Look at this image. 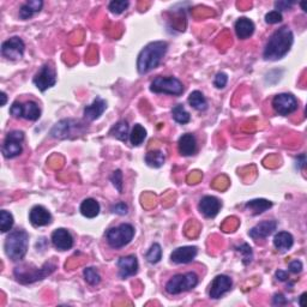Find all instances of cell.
Returning a JSON list of instances; mask_svg holds the SVG:
<instances>
[{"mask_svg": "<svg viewBox=\"0 0 307 307\" xmlns=\"http://www.w3.org/2000/svg\"><path fill=\"white\" fill-rule=\"evenodd\" d=\"M294 42V35L288 27H282L271 35L265 45L263 57L265 60H278L288 54Z\"/></svg>", "mask_w": 307, "mask_h": 307, "instance_id": "6da1fadb", "label": "cell"}, {"mask_svg": "<svg viewBox=\"0 0 307 307\" xmlns=\"http://www.w3.org/2000/svg\"><path fill=\"white\" fill-rule=\"evenodd\" d=\"M168 51L166 41H154L143 48L137 59V70L139 75H145L160 65V62Z\"/></svg>", "mask_w": 307, "mask_h": 307, "instance_id": "7a4b0ae2", "label": "cell"}, {"mask_svg": "<svg viewBox=\"0 0 307 307\" xmlns=\"http://www.w3.org/2000/svg\"><path fill=\"white\" fill-rule=\"evenodd\" d=\"M55 269H57V265L52 261H47L41 268L31 267V265H20V267L15 269L13 274H15V277L19 283L30 284L34 282L45 280L47 276L54 273Z\"/></svg>", "mask_w": 307, "mask_h": 307, "instance_id": "3957f363", "label": "cell"}, {"mask_svg": "<svg viewBox=\"0 0 307 307\" xmlns=\"http://www.w3.org/2000/svg\"><path fill=\"white\" fill-rule=\"evenodd\" d=\"M28 246H29V235L26 230L22 229L13 230L10 233L4 244L6 256L13 261L23 259L27 254Z\"/></svg>", "mask_w": 307, "mask_h": 307, "instance_id": "277c9868", "label": "cell"}, {"mask_svg": "<svg viewBox=\"0 0 307 307\" xmlns=\"http://www.w3.org/2000/svg\"><path fill=\"white\" fill-rule=\"evenodd\" d=\"M86 125L75 119H62L52 127L51 136L57 139H73L84 135Z\"/></svg>", "mask_w": 307, "mask_h": 307, "instance_id": "5b68a950", "label": "cell"}, {"mask_svg": "<svg viewBox=\"0 0 307 307\" xmlns=\"http://www.w3.org/2000/svg\"><path fill=\"white\" fill-rule=\"evenodd\" d=\"M135 236V228L128 223H121L120 226L108 229L106 238L108 245L113 249H121L128 245Z\"/></svg>", "mask_w": 307, "mask_h": 307, "instance_id": "8992f818", "label": "cell"}, {"mask_svg": "<svg viewBox=\"0 0 307 307\" xmlns=\"http://www.w3.org/2000/svg\"><path fill=\"white\" fill-rule=\"evenodd\" d=\"M198 284V276L194 273L178 274L173 276L166 284V292L168 294L178 295L196 288Z\"/></svg>", "mask_w": 307, "mask_h": 307, "instance_id": "52a82bcc", "label": "cell"}, {"mask_svg": "<svg viewBox=\"0 0 307 307\" xmlns=\"http://www.w3.org/2000/svg\"><path fill=\"white\" fill-rule=\"evenodd\" d=\"M150 90L155 94H168L179 96L184 93V85L176 77L159 76L150 84Z\"/></svg>", "mask_w": 307, "mask_h": 307, "instance_id": "ba28073f", "label": "cell"}, {"mask_svg": "<svg viewBox=\"0 0 307 307\" xmlns=\"http://www.w3.org/2000/svg\"><path fill=\"white\" fill-rule=\"evenodd\" d=\"M10 114L13 118L17 119H27L30 121H36L40 119L41 117V109L38 107V104L34 101H28V102H16L12 103L11 108H10Z\"/></svg>", "mask_w": 307, "mask_h": 307, "instance_id": "9c48e42d", "label": "cell"}, {"mask_svg": "<svg viewBox=\"0 0 307 307\" xmlns=\"http://www.w3.org/2000/svg\"><path fill=\"white\" fill-rule=\"evenodd\" d=\"M23 141H24V132L19 130L9 132L2 146V152L3 155H4V158L15 159L17 156H19L23 150V146H22Z\"/></svg>", "mask_w": 307, "mask_h": 307, "instance_id": "30bf717a", "label": "cell"}, {"mask_svg": "<svg viewBox=\"0 0 307 307\" xmlns=\"http://www.w3.org/2000/svg\"><path fill=\"white\" fill-rule=\"evenodd\" d=\"M33 83L40 92H46L57 83V73L55 69L51 64H45L41 66L38 72L34 76Z\"/></svg>", "mask_w": 307, "mask_h": 307, "instance_id": "8fae6325", "label": "cell"}, {"mask_svg": "<svg viewBox=\"0 0 307 307\" xmlns=\"http://www.w3.org/2000/svg\"><path fill=\"white\" fill-rule=\"evenodd\" d=\"M24 51H26V45L23 40L18 36L10 37L2 45V54L9 60H19L23 57Z\"/></svg>", "mask_w": 307, "mask_h": 307, "instance_id": "7c38bea8", "label": "cell"}, {"mask_svg": "<svg viewBox=\"0 0 307 307\" xmlns=\"http://www.w3.org/2000/svg\"><path fill=\"white\" fill-rule=\"evenodd\" d=\"M273 107L280 115H289L298 109V100L292 94H278L274 97Z\"/></svg>", "mask_w": 307, "mask_h": 307, "instance_id": "4fadbf2b", "label": "cell"}, {"mask_svg": "<svg viewBox=\"0 0 307 307\" xmlns=\"http://www.w3.org/2000/svg\"><path fill=\"white\" fill-rule=\"evenodd\" d=\"M233 282L232 278L227 275H218L216 276L211 282L210 291H209V296L211 299H220L226 293H228L232 289Z\"/></svg>", "mask_w": 307, "mask_h": 307, "instance_id": "5bb4252c", "label": "cell"}, {"mask_svg": "<svg viewBox=\"0 0 307 307\" xmlns=\"http://www.w3.org/2000/svg\"><path fill=\"white\" fill-rule=\"evenodd\" d=\"M52 244L59 251H68L73 247V236L68 229L58 228L52 233Z\"/></svg>", "mask_w": 307, "mask_h": 307, "instance_id": "9a60e30c", "label": "cell"}, {"mask_svg": "<svg viewBox=\"0 0 307 307\" xmlns=\"http://www.w3.org/2000/svg\"><path fill=\"white\" fill-rule=\"evenodd\" d=\"M198 249L196 246L178 247L170 254V260L174 264H188L197 257Z\"/></svg>", "mask_w": 307, "mask_h": 307, "instance_id": "2e32d148", "label": "cell"}, {"mask_svg": "<svg viewBox=\"0 0 307 307\" xmlns=\"http://www.w3.org/2000/svg\"><path fill=\"white\" fill-rule=\"evenodd\" d=\"M118 268H119V276L125 280V278L135 276L138 271V260L136 256H126L121 257L118 260Z\"/></svg>", "mask_w": 307, "mask_h": 307, "instance_id": "e0dca14e", "label": "cell"}, {"mask_svg": "<svg viewBox=\"0 0 307 307\" xmlns=\"http://www.w3.org/2000/svg\"><path fill=\"white\" fill-rule=\"evenodd\" d=\"M29 221L34 227H45L52 222V215L42 205H35L29 212Z\"/></svg>", "mask_w": 307, "mask_h": 307, "instance_id": "ac0fdd59", "label": "cell"}, {"mask_svg": "<svg viewBox=\"0 0 307 307\" xmlns=\"http://www.w3.org/2000/svg\"><path fill=\"white\" fill-rule=\"evenodd\" d=\"M276 228H277V222L274 221V220H270V221H263L254 226L253 228H251L249 232V235L254 240L267 239L269 235L273 234L275 230H276Z\"/></svg>", "mask_w": 307, "mask_h": 307, "instance_id": "d6986e66", "label": "cell"}, {"mask_svg": "<svg viewBox=\"0 0 307 307\" xmlns=\"http://www.w3.org/2000/svg\"><path fill=\"white\" fill-rule=\"evenodd\" d=\"M221 207H222V203L217 200V198L214 196H205L201 200L198 209H200V211L205 216V217L212 218L218 214Z\"/></svg>", "mask_w": 307, "mask_h": 307, "instance_id": "ffe728a7", "label": "cell"}, {"mask_svg": "<svg viewBox=\"0 0 307 307\" xmlns=\"http://www.w3.org/2000/svg\"><path fill=\"white\" fill-rule=\"evenodd\" d=\"M107 109V102L102 97L96 96V99L93 101L92 104L85 106L84 108V118L88 121L97 120Z\"/></svg>", "mask_w": 307, "mask_h": 307, "instance_id": "44dd1931", "label": "cell"}, {"mask_svg": "<svg viewBox=\"0 0 307 307\" xmlns=\"http://www.w3.org/2000/svg\"><path fill=\"white\" fill-rule=\"evenodd\" d=\"M179 152L183 156H192L197 152V141L192 134H185L179 138L178 142Z\"/></svg>", "mask_w": 307, "mask_h": 307, "instance_id": "7402d4cb", "label": "cell"}, {"mask_svg": "<svg viewBox=\"0 0 307 307\" xmlns=\"http://www.w3.org/2000/svg\"><path fill=\"white\" fill-rule=\"evenodd\" d=\"M234 28L236 36H238L240 40H246V38L252 36L254 29H256L254 23L251 19L246 18V17H242V18L236 20Z\"/></svg>", "mask_w": 307, "mask_h": 307, "instance_id": "603a6c76", "label": "cell"}, {"mask_svg": "<svg viewBox=\"0 0 307 307\" xmlns=\"http://www.w3.org/2000/svg\"><path fill=\"white\" fill-rule=\"evenodd\" d=\"M43 6L42 0H30L23 4L19 9V18L27 20L41 11Z\"/></svg>", "mask_w": 307, "mask_h": 307, "instance_id": "cb8c5ba5", "label": "cell"}, {"mask_svg": "<svg viewBox=\"0 0 307 307\" xmlns=\"http://www.w3.org/2000/svg\"><path fill=\"white\" fill-rule=\"evenodd\" d=\"M100 204L99 202L94 198H86L82 202L79 210H81L82 215L86 218H94L100 214Z\"/></svg>", "mask_w": 307, "mask_h": 307, "instance_id": "d4e9b609", "label": "cell"}, {"mask_svg": "<svg viewBox=\"0 0 307 307\" xmlns=\"http://www.w3.org/2000/svg\"><path fill=\"white\" fill-rule=\"evenodd\" d=\"M293 244H294V238H293V235L288 232L277 233L274 238V246L276 247L278 251H281V252L291 250Z\"/></svg>", "mask_w": 307, "mask_h": 307, "instance_id": "484cf974", "label": "cell"}, {"mask_svg": "<svg viewBox=\"0 0 307 307\" xmlns=\"http://www.w3.org/2000/svg\"><path fill=\"white\" fill-rule=\"evenodd\" d=\"M245 207L247 209H250L252 211L253 215H260L263 214L264 211H267L268 209H270L273 207V203L268 200H263V198H258V200H252L249 201L245 204Z\"/></svg>", "mask_w": 307, "mask_h": 307, "instance_id": "4316f807", "label": "cell"}, {"mask_svg": "<svg viewBox=\"0 0 307 307\" xmlns=\"http://www.w3.org/2000/svg\"><path fill=\"white\" fill-rule=\"evenodd\" d=\"M109 135L112 136V137L119 139V141H121V142H126L128 137H130V134H128L127 121H125V120L118 121V123L113 125V127L111 128Z\"/></svg>", "mask_w": 307, "mask_h": 307, "instance_id": "83f0119b", "label": "cell"}, {"mask_svg": "<svg viewBox=\"0 0 307 307\" xmlns=\"http://www.w3.org/2000/svg\"><path fill=\"white\" fill-rule=\"evenodd\" d=\"M166 161V156L161 150H150L145 155L146 165L152 168H160Z\"/></svg>", "mask_w": 307, "mask_h": 307, "instance_id": "f1b7e54d", "label": "cell"}, {"mask_svg": "<svg viewBox=\"0 0 307 307\" xmlns=\"http://www.w3.org/2000/svg\"><path fill=\"white\" fill-rule=\"evenodd\" d=\"M188 103L196 111L203 112L208 108V101L200 90H194V92L190 94V96H188Z\"/></svg>", "mask_w": 307, "mask_h": 307, "instance_id": "f546056e", "label": "cell"}, {"mask_svg": "<svg viewBox=\"0 0 307 307\" xmlns=\"http://www.w3.org/2000/svg\"><path fill=\"white\" fill-rule=\"evenodd\" d=\"M172 117L178 124H183V125L190 123L191 120V115L186 109H185L184 104H177V106L173 107Z\"/></svg>", "mask_w": 307, "mask_h": 307, "instance_id": "4dcf8cb0", "label": "cell"}, {"mask_svg": "<svg viewBox=\"0 0 307 307\" xmlns=\"http://www.w3.org/2000/svg\"><path fill=\"white\" fill-rule=\"evenodd\" d=\"M146 137V131L145 128L142 126V125L136 124L134 128H132L131 134H130V142L131 144L134 146H138L141 145L143 142H144V139Z\"/></svg>", "mask_w": 307, "mask_h": 307, "instance_id": "1f68e13d", "label": "cell"}, {"mask_svg": "<svg viewBox=\"0 0 307 307\" xmlns=\"http://www.w3.org/2000/svg\"><path fill=\"white\" fill-rule=\"evenodd\" d=\"M162 258V249L159 244H154L150 247L148 252L145 254V259L149 261L150 264H158Z\"/></svg>", "mask_w": 307, "mask_h": 307, "instance_id": "d6a6232c", "label": "cell"}, {"mask_svg": "<svg viewBox=\"0 0 307 307\" xmlns=\"http://www.w3.org/2000/svg\"><path fill=\"white\" fill-rule=\"evenodd\" d=\"M13 216L11 212L2 210L0 211V230L2 233H8L9 230H11L13 227Z\"/></svg>", "mask_w": 307, "mask_h": 307, "instance_id": "836d02e7", "label": "cell"}, {"mask_svg": "<svg viewBox=\"0 0 307 307\" xmlns=\"http://www.w3.org/2000/svg\"><path fill=\"white\" fill-rule=\"evenodd\" d=\"M83 275H84L85 282L90 286H96L101 282V276L95 268H85L84 271H83Z\"/></svg>", "mask_w": 307, "mask_h": 307, "instance_id": "e575fe53", "label": "cell"}, {"mask_svg": "<svg viewBox=\"0 0 307 307\" xmlns=\"http://www.w3.org/2000/svg\"><path fill=\"white\" fill-rule=\"evenodd\" d=\"M128 5H130V3L125 2V0H113L108 5V10L113 15H120V13H123L128 8Z\"/></svg>", "mask_w": 307, "mask_h": 307, "instance_id": "d590c367", "label": "cell"}, {"mask_svg": "<svg viewBox=\"0 0 307 307\" xmlns=\"http://www.w3.org/2000/svg\"><path fill=\"white\" fill-rule=\"evenodd\" d=\"M235 250H236V252H239L240 254H242L244 265L250 264L251 261H252L253 253H252V249H251L250 245H247V244H243L242 246L236 247Z\"/></svg>", "mask_w": 307, "mask_h": 307, "instance_id": "8d00e7d4", "label": "cell"}, {"mask_svg": "<svg viewBox=\"0 0 307 307\" xmlns=\"http://www.w3.org/2000/svg\"><path fill=\"white\" fill-rule=\"evenodd\" d=\"M111 181L113 183L114 187L117 188L119 193H123V173L120 169L114 170L111 177Z\"/></svg>", "mask_w": 307, "mask_h": 307, "instance_id": "74e56055", "label": "cell"}, {"mask_svg": "<svg viewBox=\"0 0 307 307\" xmlns=\"http://www.w3.org/2000/svg\"><path fill=\"white\" fill-rule=\"evenodd\" d=\"M228 82V76L225 72H218L214 79V85L217 89H223Z\"/></svg>", "mask_w": 307, "mask_h": 307, "instance_id": "f35d334b", "label": "cell"}, {"mask_svg": "<svg viewBox=\"0 0 307 307\" xmlns=\"http://www.w3.org/2000/svg\"><path fill=\"white\" fill-rule=\"evenodd\" d=\"M265 22L268 24H276L282 22V13L278 11H270L265 15Z\"/></svg>", "mask_w": 307, "mask_h": 307, "instance_id": "ab89813d", "label": "cell"}, {"mask_svg": "<svg viewBox=\"0 0 307 307\" xmlns=\"http://www.w3.org/2000/svg\"><path fill=\"white\" fill-rule=\"evenodd\" d=\"M111 210H112V212H114V214H117V215H126L128 208H127V205L124 203V202H119V203L114 204L113 207L111 208Z\"/></svg>", "mask_w": 307, "mask_h": 307, "instance_id": "60d3db41", "label": "cell"}, {"mask_svg": "<svg viewBox=\"0 0 307 307\" xmlns=\"http://www.w3.org/2000/svg\"><path fill=\"white\" fill-rule=\"evenodd\" d=\"M293 5H295V2H276L275 3V11H286V10L291 9Z\"/></svg>", "mask_w": 307, "mask_h": 307, "instance_id": "b9f144b4", "label": "cell"}, {"mask_svg": "<svg viewBox=\"0 0 307 307\" xmlns=\"http://www.w3.org/2000/svg\"><path fill=\"white\" fill-rule=\"evenodd\" d=\"M288 268H289V271H291V273L299 274V273H301V271H302L303 267H302V263L300 260H293V261H291V263H289Z\"/></svg>", "mask_w": 307, "mask_h": 307, "instance_id": "7bdbcfd3", "label": "cell"}, {"mask_svg": "<svg viewBox=\"0 0 307 307\" xmlns=\"http://www.w3.org/2000/svg\"><path fill=\"white\" fill-rule=\"evenodd\" d=\"M288 300L284 298L283 294H275L273 298V305L275 306H281V305H287Z\"/></svg>", "mask_w": 307, "mask_h": 307, "instance_id": "ee69618b", "label": "cell"}, {"mask_svg": "<svg viewBox=\"0 0 307 307\" xmlns=\"http://www.w3.org/2000/svg\"><path fill=\"white\" fill-rule=\"evenodd\" d=\"M276 278L278 281L284 282V281L289 280V275H288V273H286V271H283V270H277L276 271Z\"/></svg>", "mask_w": 307, "mask_h": 307, "instance_id": "f6af8a7d", "label": "cell"}, {"mask_svg": "<svg viewBox=\"0 0 307 307\" xmlns=\"http://www.w3.org/2000/svg\"><path fill=\"white\" fill-rule=\"evenodd\" d=\"M305 163H306V158L305 155H300L298 159H296V167H298L299 169H302L303 167H305Z\"/></svg>", "mask_w": 307, "mask_h": 307, "instance_id": "bcb514c9", "label": "cell"}, {"mask_svg": "<svg viewBox=\"0 0 307 307\" xmlns=\"http://www.w3.org/2000/svg\"><path fill=\"white\" fill-rule=\"evenodd\" d=\"M2 99H3V101H2V106H5L6 104V101H8V96H6V94L3 92L2 93Z\"/></svg>", "mask_w": 307, "mask_h": 307, "instance_id": "7dc6e473", "label": "cell"}, {"mask_svg": "<svg viewBox=\"0 0 307 307\" xmlns=\"http://www.w3.org/2000/svg\"><path fill=\"white\" fill-rule=\"evenodd\" d=\"M305 296H306V293H302L301 295H300V298H299V306H303V299H305Z\"/></svg>", "mask_w": 307, "mask_h": 307, "instance_id": "c3c4849f", "label": "cell"}, {"mask_svg": "<svg viewBox=\"0 0 307 307\" xmlns=\"http://www.w3.org/2000/svg\"><path fill=\"white\" fill-rule=\"evenodd\" d=\"M305 5H306V3H305V2L300 3V6H301V8H302V10H303V11H305V12H306V11H307V10H306V6H305Z\"/></svg>", "mask_w": 307, "mask_h": 307, "instance_id": "681fc988", "label": "cell"}]
</instances>
